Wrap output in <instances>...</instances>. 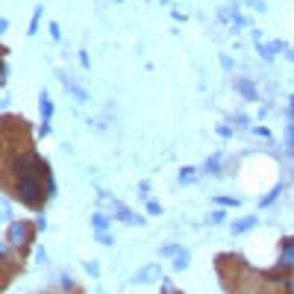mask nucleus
<instances>
[{"mask_svg": "<svg viewBox=\"0 0 294 294\" xmlns=\"http://www.w3.org/2000/svg\"><path fill=\"white\" fill-rule=\"evenodd\" d=\"M38 21H41V6H35V12H33V21H30V30H27L30 35H35V33H38Z\"/></svg>", "mask_w": 294, "mask_h": 294, "instance_id": "16", "label": "nucleus"}, {"mask_svg": "<svg viewBox=\"0 0 294 294\" xmlns=\"http://www.w3.org/2000/svg\"><path fill=\"white\" fill-rule=\"evenodd\" d=\"M285 285H288V294H294V277H288V282H285Z\"/></svg>", "mask_w": 294, "mask_h": 294, "instance_id": "32", "label": "nucleus"}, {"mask_svg": "<svg viewBox=\"0 0 294 294\" xmlns=\"http://www.w3.org/2000/svg\"><path fill=\"white\" fill-rule=\"evenodd\" d=\"M244 3H250V9H256V12H268V6H265V0H244Z\"/></svg>", "mask_w": 294, "mask_h": 294, "instance_id": "20", "label": "nucleus"}, {"mask_svg": "<svg viewBox=\"0 0 294 294\" xmlns=\"http://www.w3.org/2000/svg\"><path fill=\"white\" fill-rule=\"evenodd\" d=\"M209 221H212V224H221V221H224V212H212Z\"/></svg>", "mask_w": 294, "mask_h": 294, "instance_id": "25", "label": "nucleus"}, {"mask_svg": "<svg viewBox=\"0 0 294 294\" xmlns=\"http://www.w3.org/2000/svg\"><path fill=\"white\" fill-rule=\"evenodd\" d=\"M162 294H177V288H173L171 279H165V282H162Z\"/></svg>", "mask_w": 294, "mask_h": 294, "instance_id": "23", "label": "nucleus"}, {"mask_svg": "<svg viewBox=\"0 0 294 294\" xmlns=\"http://www.w3.org/2000/svg\"><path fill=\"white\" fill-rule=\"evenodd\" d=\"M59 35H62L59 33V24H50V38L53 41H59Z\"/></svg>", "mask_w": 294, "mask_h": 294, "instance_id": "26", "label": "nucleus"}, {"mask_svg": "<svg viewBox=\"0 0 294 294\" xmlns=\"http://www.w3.org/2000/svg\"><path fill=\"white\" fill-rule=\"evenodd\" d=\"M86 271L91 277H97V274H100V265H97V262H86Z\"/></svg>", "mask_w": 294, "mask_h": 294, "instance_id": "22", "label": "nucleus"}, {"mask_svg": "<svg viewBox=\"0 0 294 294\" xmlns=\"http://www.w3.org/2000/svg\"><path fill=\"white\" fill-rule=\"evenodd\" d=\"M236 91H239V94H242L244 100H259V91H256V88H253V83H250V80H236Z\"/></svg>", "mask_w": 294, "mask_h": 294, "instance_id": "6", "label": "nucleus"}, {"mask_svg": "<svg viewBox=\"0 0 294 294\" xmlns=\"http://www.w3.org/2000/svg\"><path fill=\"white\" fill-rule=\"evenodd\" d=\"M30 232H33V229H30L27 221H12L9 229H6V242L12 244L15 250H24V247L30 244Z\"/></svg>", "mask_w": 294, "mask_h": 294, "instance_id": "3", "label": "nucleus"}, {"mask_svg": "<svg viewBox=\"0 0 294 294\" xmlns=\"http://www.w3.org/2000/svg\"><path fill=\"white\" fill-rule=\"evenodd\" d=\"M279 194H282V186H277V189L271 191V194H265V197H262V200H259V206H271V203L277 200Z\"/></svg>", "mask_w": 294, "mask_h": 294, "instance_id": "15", "label": "nucleus"}, {"mask_svg": "<svg viewBox=\"0 0 294 294\" xmlns=\"http://www.w3.org/2000/svg\"><path fill=\"white\" fill-rule=\"evenodd\" d=\"M159 253H162V256H177V253H180V247H173V244H165V247H159Z\"/></svg>", "mask_w": 294, "mask_h": 294, "instance_id": "19", "label": "nucleus"}, {"mask_svg": "<svg viewBox=\"0 0 294 294\" xmlns=\"http://www.w3.org/2000/svg\"><path fill=\"white\" fill-rule=\"evenodd\" d=\"M156 277H159V265H147L144 271L136 274V282H150V279H156Z\"/></svg>", "mask_w": 294, "mask_h": 294, "instance_id": "9", "label": "nucleus"}, {"mask_svg": "<svg viewBox=\"0 0 294 294\" xmlns=\"http://www.w3.org/2000/svg\"><path fill=\"white\" fill-rule=\"evenodd\" d=\"M236 127H247V115L239 112V115H236Z\"/></svg>", "mask_w": 294, "mask_h": 294, "instance_id": "28", "label": "nucleus"}, {"mask_svg": "<svg viewBox=\"0 0 294 294\" xmlns=\"http://www.w3.org/2000/svg\"><path fill=\"white\" fill-rule=\"evenodd\" d=\"M100 244H112V236L109 232H100Z\"/></svg>", "mask_w": 294, "mask_h": 294, "instance_id": "30", "label": "nucleus"}, {"mask_svg": "<svg viewBox=\"0 0 294 294\" xmlns=\"http://www.w3.org/2000/svg\"><path fill=\"white\" fill-rule=\"evenodd\" d=\"M285 139H288V153H294V124H288V133H285Z\"/></svg>", "mask_w": 294, "mask_h": 294, "instance_id": "21", "label": "nucleus"}, {"mask_svg": "<svg viewBox=\"0 0 294 294\" xmlns=\"http://www.w3.org/2000/svg\"><path fill=\"white\" fill-rule=\"evenodd\" d=\"M62 285H65V288H74V279H71L68 274H62Z\"/></svg>", "mask_w": 294, "mask_h": 294, "instance_id": "29", "label": "nucleus"}, {"mask_svg": "<svg viewBox=\"0 0 294 294\" xmlns=\"http://www.w3.org/2000/svg\"><path fill=\"white\" fill-rule=\"evenodd\" d=\"M218 168H221V156H212V159H206V171L209 173H218Z\"/></svg>", "mask_w": 294, "mask_h": 294, "instance_id": "17", "label": "nucleus"}, {"mask_svg": "<svg viewBox=\"0 0 294 294\" xmlns=\"http://www.w3.org/2000/svg\"><path fill=\"white\" fill-rule=\"evenodd\" d=\"M250 133H253V136H262V139H268V130H265V127H253Z\"/></svg>", "mask_w": 294, "mask_h": 294, "instance_id": "27", "label": "nucleus"}, {"mask_svg": "<svg viewBox=\"0 0 294 294\" xmlns=\"http://www.w3.org/2000/svg\"><path fill=\"white\" fill-rule=\"evenodd\" d=\"M215 200H218V203H221V206H239V203H242V200H239V197H224V194H218V197H215Z\"/></svg>", "mask_w": 294, "mask_h": 294, "instance_id": "18", "label": "nucleus"}, {"mask_svg": "<svg viewBox=\"0 0 294 294\" xmlns=\"http://www.w3.org/2000/svg\"><path fill=\"white\" fill-rule=\"evenodd\" d=\"M91 226H94L97 232H106V226H109L106 215H100V212H97V215H91Z\"/></svg>", "mask_w": 294, "mask_h": 294, "instance_id": "13", "label": "nucleus"}, {"mask_svg": "<svg viewBox=\"0 0 294 294\" xmlns=\"http://www.w3.org/2000/svg\"><path fill=\"white\" fill-rule=\"evenodd\" d=\"M285 56H288V59H291V62H294V50H285Z\"/></svg>", "mask_w": 294, "mask_h": 294, "instance_id": "33", "label": "nucleus"}, {"mask_svg": "<svg viewBox=\"0 0 294 294\" xmlns=\"http://www.w3.org/2000/svg\"><path fill=\"white\" fill-rule=\"evenodd\" d=\"M12 191H15V197L21 203H27V206H33V209H38L44 203V197H47L44 177H15L12 180Z\"/></svg>", "mask_w": 294, "mask_h": 294, "instance_id": "1", "label": "nucleus"}, {"mask_svg": "<svg viewBox=\"0 0 294 294\" xmlns=\"http://www.w3.org/2000/svg\"><path fill=\"white\" fill-rule=\"evenodd\" d=\"M147 212H150V215H159V212H162V206H159L156 200H150V203H147Z\"/></svg>", "mask_w": 294, "mask_h": 294, "instance_id": "24", "label": "nucleus"}, {"mask_svg": "<svg viewBox=\"0 0 294 294\" xmlns=\"http://www.w3.org/2000/svg\"><path fill=\"white\" fill-rule=\"evenodd\" d=\"M259 224V218H244V221H236L232 224V232L239 236V232H247V229H253V226Z\"/></svg>", "mask_w": 294, "mask_h": 294, "instance_id": "10", "label": "nucleus"}, {"mask_svg": "<svg viewBox=\"0 0 294 294\" xmlns=\"http://www.w3.org/2000/svg\"><path fill=\"white\" fill-rule=\"evenodd\" d=\"M38 109H41V121L50 124V118H53V100L47 97V91H41V97H38Z\"/></svg>", "mask_w": 294, "mask_h": 294, "instance_id": "7", "label": "nucleus"}, {"mask_svg": "<svg viewBox=\"0 0 294 294\" xmlns=\"http://www.w3.org/2000/svg\"><path fill=\"white\" fill-rule=\"evenodd\" d=\"M294 268V239L282 242V253H279V271H291Z\"/></svg>", "mask_w": 294, "mask_h": 294, "instance_id": "4", "label": "nucleus"}, {"mask_svg": "<svg viewBox=\"0 0 294 294\" xmlns=\"http://www.w3.org/2000/svg\"><path fill=\"white\" fill-rule=\"evenodd\" d=\"M62 86L68 88V91L74 94V97H77V100H80V103H86V100H88V94H86V91H83L80 86H77L74 80H68V77H62Z\"/></svg>", "mask_w": 294, "mask_h": 294, "instance_id": "8", "label": "nucleus"}, {"mask_svg": "<svg viewBox=\"0 0 294 294\" xmlns=\"http://www.w3.org/2000/svg\"><path fill=\"white\" fill-rule=\"evenodd\" d=\"M115 215H118V221H124V224H133V226H141V224H144V218H141V215H136V212H130L124 203H115Z\"/></svg>", "mask_w": 294, "mask_h": 294, "instance_id": "5", "label": "nucleus"}, {"mask_svg": "<svg viewBox=\"0 0 294 294\" xmlns=\"http://www.w3.org/2000/svg\"><path fill=\"white\" fill-rule=\"evenodd\" d=\"M194 180H197V171H194V168H183V171H180V183H183V186H189Z\"/></svg>", "mask_w": 294, "mask_h": 294, "instance_id": "14", "label": "nucleus"}, {"mask_svg": "<svg viewBox=\"0 0 294 294\" xmlns=\"http://www.w3.org/2000/svg\"><path fill=\"white\" fill-rule=\"evenodd\" d=\"M288 115H291V121H294V97H288Z\"/></svg>", "mask_w": 294, "mask_h": 294, "instance_id": "31", "label": "nucleus"}, {"mask_svg": "<svg viewBox=\"0 0 294 294\" xmlns=\"http://www.w3.org/2000/svg\"><path fill=\"white\" fill-rule=\"evenodd\" d=\"M189 262H191V253H189V250H180V253L173 256V268H177V271H186V268H189Z\"/></svg>", "mask_w": 294, "mask_h": 294, "instance_id": "11", "label": "nucleus"}, {"mask_svg": "<svg viewBox=\"0 0 294 294\" xmlns=\"http://www.w3.org/2000/svg\"><path fill=\"white\" fill-rule=\"evenodd\" d=\"M47 171H50V168H47V162H44V159H38L33 150H21V153H15L12 165H9L12 180H15V177H44Z\"/></svg>", "mask_w": 294, "mask_h": 294, "instance_id": "2", "label": "nucleus"}, {"mask_svg": "<svg viewBox=\"0 0 294 294\" xmlns=\"http://www.w3.org/2000/svg\"><path fill=\"white\" fill-rule=\"evenodd\" d=\"M0 215H3L6 224H12V203H9V197H0Z\"/></svg>", "mask_w": 294, "mask_h": 294, "instance_id": "12", "label": "nucleus"}]
</instances>
